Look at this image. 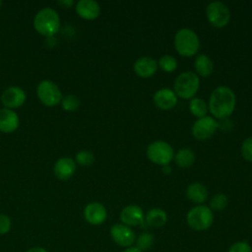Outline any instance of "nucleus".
I'll return each instance as SVG.
<instances>
[{"instance_id":"nucleus-1","label":"nucleus","mask_w":252,"mask_h":252,"mask_svg":"<svg viewBox=\"0 0 252 252\" xmlns=\"http://www.w3.org/2000/svg\"><path fill=\"white\" fill-rule=\"evenodd\" d=\"M235 94L231 89L220 86L214 90L209 98V109L211 113L220 119L228 117L235 107Z\"/></svg>"},{"instance_id":"nucleus-2","label":"nucleus","mask_w":252,"mask_h":252,"mask_svg":"<svg viewBox=\"0 0 252 252\" xmlns=\"http://www.w3.org/2000/svg\"><path fill=\"white\" fill-rule=\"evenodd\" d=\"M35 31L43 36H53L60 28V18L58 13L49 7L39 10L33 19Z\"/></svg>"},{"instance_id":"nucleus-3","label":"nucleus","mask_w":252,"mask_h":252,"mask_svg":"<svg viewBox=\"0 0 252 252\" xmlns=\"http://www.w3.org/2000/svg\"><path fill=\"white\" fill-rule=\"evenodd\" d=\"M174 47L180 55L191 57L199 50V37L191 29H180L174 35Z\"/></svg>"},{"instance_id":"nucleus-4","label":"nucleus","mask_w":252,"mask_h":252,"mask_svg":"<svg viewBox=\"0 0 252 252\" xmlns=\"http://www.w3.org/2000/svg\"><path fill=\"white\" fill-rule=\"evenodd\" d=\"M200 79L194 72L181 73L174 81V93L177 96L188 99L193 97L198 92Z\"/></svg>"},{"instance_id":"nucleus-5","label":"nucleus","mask_w":252,"mask_h":252,"mask_svg":"<svg viewBox=\"0 0 252 252\" xmlns=\"http://www.w3.org/2000/svg\"><path fill=\"white\" fill-rule=\"evenodd\" d=\"M186 220L191 228L202 231L208 229L212 225L214 221V215L209 207L198 205L188 212Z\"/></svg>"},{"instance_id":"nucleus-6","label":"nucleus","mask_w":252,"mask_h":252,"mask_svg":"<svg viewBox=\"0 0 252 252\" xmlns=\"http://www.w3.org/2000/svg\"><path fill=\"white\" fill-rule=\"evenodd\" d=\"M147 157L154 163L165 165L174 158V152L168 143L164 141H155L149 145Z\"/></svg>"},{"instance_id":"nucleus-7","label":"nucleus","mask_w":252,"mask_h":252,"mask_svg":"<svg viewBox=\"0 0 252 252\" xmlns=\"http://www.w3.org/2000/svg\"><path fill=\"white\" fill-rule=\"evenodd\" d=\"M36 94L41 103L46 106H55L61 103L63 98L58 86L48 80H43L37 85Z\"/></svg>"},{"instance_id":"nucleus-8","label":"nucleus","mask_w":252,"mask_h":252,"mask_svg":"<svg viewBox=\"0 0 252 252\" xmlns=\"http://www.w3.org/2000/svg\"><path fill=\"white\" fill-rule=\"evenodd\" d=\"M207 19L216 28L225 27L230 20V12L227 6L220 1L211 2L206 9Z\"/></svg>"},{"instance_id":"nucleus-9","label":"nucleus","mask_w":252,"mask_h":252,"mask_svg":"<svg viewBox=\"0 0 252 252\" xmlns=\"http://www.w3.org/2000/svg\"><path fill=\"white\" fill-rule=\"evenodd\" d=\"M219 127L217 120L211 116L198 118L192 126V135L198 140H206L213 136Z\"/></svg>"},{"instance_id":"nucleus-10","label":"nucleus","mask_w":252,"mask_h":252,"mask_svg":"<svg viewBox=\"0 0 252 252\" xmlns=\"http://www.w3.org/2000/svg\"><path fill=\"white\" fill-rule=\"evenodd\" d=\"M110 236L112 240L121 247H131L136 240L134 230L123 223H115L110 227Z\"/></svg>"},{"instance_id":"nucleus-11","label":"nucleus","mask_w":252,"mask_h":252,"mask_svg":"<svg viewBox=\"0 0 252 252\" xmlns=\"http://www.w3.org/2000/svg\"><path fill=\"white\" fill-rule=\"evenodd\" d=\"M27 95L25 91L17 86H12L7 88L2 95H1V101L2 104L5 106V108L13 109L18 108L22 106L26 101Z\"/></svg>"},{"instance_id":"nucleus-12","label":"nucleus","mask_w":252,"mask_h":252,"mask_svg":"<svg viewBox=\"0 0 252 252\" xmlns=\"http://www.w3.org/2000/svg\"><path fill=\"white\" fill-rule=\"evenodd\" d=\"M107 217L105 207L98 202H92L84 209L85 220L93 225H99L104 222Z\"/></svg>"},{"instance_id":"nucleus-13","label":"nucleus","mask_w":252,"mask_h":252,"mask_svg":"<svg viewBox=\"0 0 252 252\" xmlns=\"http://www.w3.org/2000/svg\"><path fill=\"white\" fill-rule=\"evenodd\" d=\"M120 220L123 224L128 226H137L144 223L145 214L141 207L137 205H128L120 213Z\"/></svg>"},{"instance_id":"nucleus-14","label":"nucleus","mask_w":252,"mask_h":252,"mask_svg":"<svg viewBox=\"0 0 252 252\" xmlns=\"http://www.w3.org/2000/svg\"><path fill=\"white\" fill-rule=\"evenodd\" d=\"M76 13L82 19L92 21L96 19L100 14V6L94 0H80L75 6Z\"/></svg>"},{"instance_id":"nucleus-15","label":"nucleus","mask_w":252,"mask_h":252,"mask_svg":"<svg viewBox=\"0 0 252 252\" xmlns=\"http://www.w3.org/2000/svg\"><path fill=\"white\" fill-rule=\"evenodd\" d=\"M154 103L162 110H168L176 105L177 95L170 89H159L154 94Z\"/></svg>"},{"instance_id":"nucleus-16","label":"nucleus","mask_w":252,"mask_h":252,"mask_svg":"<svg viewBox=\"0 0 252 252\" xmlns=\"http://www.w3.org/2000/svg\"><path fill=\"white\" fill-rule=\"evenodd\" d=\"M76 171V162L70 158H60L54 164V175L60 180H68Z\"/></svg>"},{"instance_id":"nucleus-17","label":"nucleus","mask_w":252,"mask_h":252,"mask_svg":"<svg viewBox=\"0 0 252 252\" xmlns=\"http://www.w3.org/2000/svg\"><path fill=\"white\" fill-rule=\"evenodd\" d=\"M19 116L18 114L9 108L0 109V132L12 133L19 127Z\"/></svg>"},{"instance_id":"nucleus-18","label":"nucleus","mask_w":252,"mask_h":252,"mask_svg":"<svg viewBox=\"0 0 252 252\" xmlns=\"http://www.w3.org/2000/svg\"><path fill=\"white\" fill-rule=\"evenodd\" d=\"M158 69V62L148 56H142L138 58L134 63L135 73L142 78L152 77Z\"/></svg>"},{"instance_id":"nucleus-19","label":"nucleus","mask_w":252,"mask_h":252,"mask_svg":"<svg viewBox=\"0 0 252 252\" xmlns=\"http://www.w3.org/2000/svg\"><path fill=\"white\" fill-rule=\"evenodd\" d=\"M166 220H167L166 213L159 208H154V209H151L146 214L143 224H145L148 227L158 228V227L163 226Z\"/></svg>"},{"instance_id":"nucleus-20","label":"nucleus","mask_w":252,"mask_h":252,"mask_svg":"<svg viewBox=\"0 0 252 252\" xmlns=\"http://www.w3.org/2000/svg\"><path fill=\"white\" fill-rule=\"evenodd\" d=\"M186 195L190 201L201 205L207 201L209 193L205 185L199 182H195V183H191L187 187Z\"/></svg>"},{"instance_id":"nucleus-21","label":"nucleus","mask_w":252,"mask_h":252,"mask_svg":"<svg viewBox=\"0 0 252 252\" xmlns=\"http://www.w3.org/2000/svg\"><path fill=\"white\" fill-rule=\"evenodd\" d=\"M194 68L199 75L202 77H207L213 73L214 63L206 54H199L195 59Z\"/></svg>"},{"instance_id":"nucleus-22","label":"nucleus","mask_w":252,"mask_h":252,"mask_svg":"<svg viewBox=\"0 0 252 252\" xmlns=\"http://www.w3.org/2000/svg\"><path fill=\"white\" fill-rule=\"evenodd\" d=\"M175 162L179 167L187 168L190 167L195 161V154L188 148L180 149L174 157Z\"/></svg>"},{"instance_id":"nucleus-23","label":"nucleus","mask_w":252,"mask_h":252,"mask_svg":"<svg viewBox=\"0 0 252 252\" xmlns=\"http://www.w3.org/2000/svg\"><path fill=\"white\" fill-rule=\"evenodd\" d=\"M189 109L193 115L201 118L206 116L208 112V104L204 99L200 97H194L190 101Z\"/></svg>"},{"instance_id":"nucleus-24","label":"nucleus","mask_w":252,"mask_h":252,"mask_svg":"<svg viewBox=\"0 0 252 252\" xmlns=\"http://www.w3.org/2000/svg\"><path fill=\"white\" fill-rule=\"evenodd\" d=\"M155 241V237L152 233L150 232H142L141 234L138 235V237H136V247L141 250L142 252L148 251L154 244Z\"/></svg>"},{"instance_id":"nucleus-25","label":"nucleus","mask_w":252,"mask_h":252,"mask_svg":"<svg viewBox=\"0 0 252 252\" xmlns=\"http://www.w3.org/2000/svg\"><path fill=\"white\" fill-rule=\"evenodd\" d=\"M228 204V200H227V197L222 194V193H219V194H216L213 196V198L211 199L210 201V209L212 211H217V212H220V211H222L226 208Z\"/></svg>"},{"instance_id":"nucleus-26","label":"nucleus","mask_w":252,"mask_h":252,"mask_svg":"<svg viewBox=\"0 0 252 252\" xmlns=\"http://www.w3.org/2000/svg\"><path fill=\"white\" fill-rule=\"evenodd\" d=\"M158 65L159 68L167 73L173 72L177 68V61L173 56L170 55H163L158 59Z\"/></svg>"},{"instance_id":"nucleus-27","label":"nucleus","mask_w":252,"mask_h":252,"mask_svg":"<svg viewBox=\"0 0 252 252\" xmlns=\"http://www.w3.org/2000/svg\"><path fill=\"white\" fill-rule=\"evenodd\" d=\"M80 98L76 94H68L61 100V105L65 111H75L80 106Z\"/></svg>"},{"instance_id":"nucleus-28","label":"nucleus","mask_w":252,"mask_h":252,"mask_svg":"<svg viewBox=\"0 0 252 252\" xmlns=\"http://www.w3.org/2000/svg\"><path fill=\"white\" fill-rule=\"evenodd\" d=\"M76 161L82 166H90L94 161V156L90 151H81L76 154Z\"/></svg>"},{"instance_id":"nucleus-29","label":"nucleus","mask_w":252,"mask_h":252,"mask_svg":"<svg viewBox=\"0 0 252 252\" xmlns=\"http://www.w3.org/2000/svg\"><path fill=\"white\" fill-rule=\"evenodd\" d=\"M241 155L244 159L252 162V137H248L242 142Z\"/></svg>"},{"instance_id":"nucleus-30","label":"nucleus","mask_w":252,"mask_h":252,"mask_svg":"<svg viewBox=\"0 0 252 252\" xmlns=\"http://www.w3.org/2000/svg\"><path fill=\"white\" fill-rule=\"evenodd\" d=\"M227 252H252V248L248 242L238 241L233 243Z\"/></svg>"},{"instance_id":"nucleus-31","label":"nucleus","mask_w":252,"mask_h":252,"mask_svg":"<svg viewBox=\"0 0 252 252\" xmlns=\"http://www.w3.org/2000/svg\"><path fill=\"white\" fill-rule=\"evenodd\" d=\"M12 226L10 218L7 215L0 214V235L7 234Z\"/></svg>"},{"instance_id":"nucleus-32","label":"nucleus","mask_w":252,"mask_h":252,"mask_svg":"<svg viewBox=\"0 0 252 252\" xmlns=\"http://www.w3.org/2000/svg\"><path fill=\"white\" fill-rule=\"evenodd\" d=\"M57 4L61 7H63V8H65V9H67V8H70L74 4V1H72V0H60V1L57 2Z\"/></svg>"},{"instance_id":"nucleus-33","label":"nucleus","mask_w":252,"mask_h":252,"mask_svg":"<svg viewBox=\"0 0 252 252\" xmlns=\"http://www.w3.org/2000/svg\"><path fill=\"white\" fill-rule=\"evenodd\" d=\"M26 252H47V250L41 246H35L28 249Z\"/></svg>"},{"instance_id":"nucleus-34","label":"nucleus","mask_w":252,"mask_h":252,"mask_svg":"<svg viewBox=\"0 0 252 252\" xmlns=\"http://www.w3.org/2000/svg\"><path fill=\"white\" fill-rule=\"evenodd\" d=\"M161 170H162V172L164 173V174H170L171 173V167L168 165V164H165V165H162V167H161Z\"/></svg>"},{"instance_id":"nucleus-35","label":"nucleus","mask_w":252,"mask_h":252,"mask_svg":"<svg viewBox=\"0 0 252 252\" xmlns=\"http://www.w3.org/2000/svg\"><path fill=\"white\" fill-rule=\"evenodd\" d=\"M122 252H142V251H141V250H139L137 247H133V246H131V247L125 248Z\"/></svg>"},{"instance_id":"nucleus-36","label":"nucleus","mask_w":252,"mask_h":252,"mask_svg":"<svg viewBox=\"0 0 252 252\" xmlns=\"http://www.w3.org/2000/svg\"><path fill=\"white\" fill-rule=\"evenodd\" d=\"M1 6H2V1H0V9H1Z\"/></svg>"}]
</instances>
